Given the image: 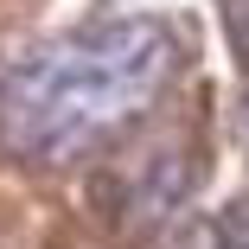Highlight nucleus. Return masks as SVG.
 <instances>
[{"label":"nucleus","mask_w":249,"mask_h":249,"mask_svg":"<svg viewBox=\"0 0 249 249\" xmlns=\"http://www.w3.org/2000/svg\"><path fill=\"white\" fill-rule=\"evenodd\" d=\"M173 71V38L147 19H115L32 45L0 64V154L58 166L141 115Z\"/></svg>","instance_id":"f257e3e1"},{"label":"nucleus","mask_w":249,"mask_h":249,"mask_svg":"<svg viewBox=\"0 0 249 249\" xmlns=\"http://www.w3.org/2000/svg\"><path fill=\"white\" fill-rule=\"evenodd\" d=\"M185 249H217V236H211V230H192V243H185Z\"/></svg>","instance_id":"20e7f679"},{"label":"nucleus","mask_w":249,"mask_h":249,"mask_svg":"<svg viewBox=\"0 0 249 249\" xmlns=\"http://www.w3.org/2000/svg\"><path fill=\"white\" fill-rule=\"evenodd\" d=\"M217 249H249V192H236L230 205H224V217H217Z\"/></svg>","instance_id":"7ed1b4c3"},{"label":"nucleus","mask_w":249,"mask_h":249,"mask_svg":"<svg viewBox=\"0 0 249 249\" xmlns=\"http://www.w3.org/2000/svg\"><path fill=\"white\" fill-rule=\"evenodd\" d=\"M192 198V166L179 160V154H166V160H154L141 179H134V192H128V211H122V230L128 236H147V230H160V224H173V211Z\"/></svg>","instance_id":"f03ea898"}]
</instances>
